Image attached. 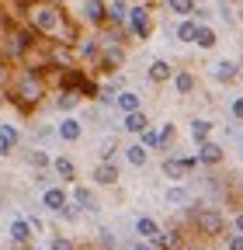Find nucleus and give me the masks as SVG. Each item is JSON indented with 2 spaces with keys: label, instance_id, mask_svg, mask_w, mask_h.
Returning <instances> with one entry per match:
<instances>
[{
  "label": "nucleus",
  "instance_id": "11",
  "mask_svg": "<svg viewBox=\"0 0 243 250\" xmlns=\"http://www.w3.org/2000/svg\"><path fill=\"white\" fill-rule=\"evenodd\" d=\"M94 181H98V184H115V181H118V170H115V164H108V160H104V164H98V170H94Z\"/></svg>",
  "mask_w": 243,
  "mask_h": 250
},
{
  "label": "nucleus",
  "instance_id": "20",
  "mask_svg": "<svg viewBox=\"0 0 243 250\" xmlns=\"http://www.w3.org/2000/svg\"><path fill=\"white\" fill-rule=\"evenodd\" d=\"M195 42H198L202 49H212V45H216V31H212V28H202V24H198V31H195Z\"/></svg>",
  "mask_w": 243,
  "mask_h": 250
},
{
  "label": "nucleus",
  "instance_id": "6",
  "mask_svg": "<svg viewBox=\"0 0 243 250\" xmlns=\"http://www.w3.org/2000/svg\"><path fill=\"white\" fill-rule=\"evenodd\" d=\"M35 31H39V28H32V31H14V39H11V52H14V56L28 52V49L35 45Z\"/></svg>",
  "mask_w": 243,
  "mask_h": 250
},
{
  "label": "nucleus",
  "instance_id": "22",
  "mask_svg": "<svg viewBox=\"0 0 243 250\" xmlns=\"http://www.w3.org/2000/svg\"><path fill=\"white\" fill-rule=\"evenodd\" d=\"M56 174L59 177H63V181H73V160H66V156H59V160H56Z\"/></svg>",
  "mask_w": 243,
  "mask_h": 250
},
{
  "label": "nucleus",
  "instance_id": "23",
  "mask_svg": "<svg viewBox=\"0 0 243 250\" xmlns=\"http://www.w3.org/2000/svg\"><path fill=\"white\" fill-rule=\"evenodd\" d=\"M167 7L174 14H195V0H167Z\"/></svg>",
  "mask_w": 243,
  "mask_h": 250
},
{
  "label": "nucleus",
  "instance_id": "3",
  "mask_svg": "<svg viewBox=\"0 0 243 250\" xmlns=\"http://www.w3.org/2000/svg\"><path fill=\"white\" fill-rule=\"evenodd\" d=\"M195 223H198V229H202L205 236L223 233V215H219L216 208H202V212H195Z\"/></svg>",
  "mask_w": 243,
  "mask_h": 250
},
{
  "label": "nucleus",
  "instance_id": "19",
  "mask_svg": "<svg viewBox=\"0 0 243 250\" xmlns=\"http://www.w3.org/2000/svg\"><path fill=\"white\" fill-rule=\"evenodd\" d=\"M153 243H157V247H163V250H181V236H177L174 229H170V233H160Z\"/></svg>",
  "mask_w": 243,
  "mask_h": 250
},
{
  "label": "nucleus",
  "instance_id": "41",
  "mask_svg": "<svg viewBox=\"0 0 243 250\" xmlns=\"http://www.w3.org/2000/svg\"><path fill=\"white\" fill-rule=\"evenodd\" d=\"M132 250H149V247H146V243H136V247H132Z\"/></svg>",
  "mask_w": 243,
  "mask_h": 250
},
{
  "label": "nucleus",
  "instance_id": "14",
  "mask_svg": "<svg viewBox=\"0 0 243 250\" xmlns=\"http://www.w3.org/2000/svg\"><path fill=\"white\" fill-rule=\"evenodd\" d=\"M115 101H118V108L125 111V115H129V111H139V94H132V90H122Z\"/></svg>",
  "mask_w": 243,
  "mask_h": 250
},
{
  "label": "nucleus",
  "instance_id": "33",
  "mask_svg": "<svg viewBox=\"0 0 243 250\" xmlns=\"http://www.w3.org/2000/svg\"><path fill=\"white\" fill-rule=\"evenodd\" d=\"M28 160H32L35 167H49V156L45 153H28Z\"/></svg>",
  "mask_w": 243,
  "mask_h": 250
},
{
  "label": "nucleus",
  "instance_id": "15",
  "mask_svg": "<svg viewBox=\"0 0 243 250\" xmlns=\"http://www.w3.org/2000/svg\"><path fill=\"white\" fill-rule=\"evenodd\" d=\"M136 233H139V236H146V240H157V236H160V226L153 223V219H146V215H142L139 223H136Z\"/></svg>",
  "mask_w": 243,
  "mask_h": 250
},
{
  "label": "nucleus",
  "instance_id": "31",
  "mask_svg": "<svg viewBox=\"0 0 243 250\" xmlns=\"http://www.w3.org/2000/svg\"><path fill=\"white\" fill-rule=\"evenodd\" d=\"M83 83H87V80H83V73H77V70H73V73H66V87H80V90H83Z\"/></svg>",
  "mask_w": 243,
  "mask_h": 250
},
{
  "label": "nucleus",
  "instance_id": "36",
  "mask_svg": "<svg viewBox=\"0 0 243 250\" xmlns=\"http://www.w3.org/2000/svg\"><path fill=\"white\" fill-rule=\"evenodd\" d=\"M233 115L243 122V98H236V101H233Z\"/></svg>",
  "mask_w": 243,
  "mask_h": 250
},
{
  "label": "nucleus",
  "instance_id": "26",
  "mask_svg": "<svg viewBox=\"0 0 243 250\" xmlns=\"http://www.w3.org/2000/svg\"><path fill=\"white\" fill-rule=\"evenodd\" d=\"M125 156H129V164L142 167V164H146V146H129V149H125Z\"/></svg>",
  "mask_w": 243,
  "mask_h": 250
},
{
  "label": "nucleus",
  "instance_id": "4",
  "mask_svg": "<svg viewBox=\"0 0 243 250\" xmlns=\"http://www.w3.org/2000/svg\"><path fill=\"white\" fill-rule=\"evenodd\" d=\"M195 164H198L195 156H184V160H167V164H163V174H167V177H174V181H181V177H184Z\"/></svg>",
  "mask_w": 243,
  "mask_h": 250
},
{
  "label": "nucleus",
  "instance_id": "25",
  "mask_svg": "<svg viewBox=\"0 0 243 250\" xmlns=\"http://www.w3.org/2000/svg\"><path fill=\"white\" fill-rule=\"evenodd\" d=\"M77 101H80V94L77 90H63V94H59V108H63V111H70V108H77Z\"/></svg>",
  "mask_w": 243,
  "mask_h": 250
},
{
  "label": "nucleus",
  "instance_id": "8",
  "mask_svg": "<svg viewBox=\"0 0 243 250\" xmlns=\"http://www.w3.org/2000/svg\"><path fill=\"white\" fill-rule=\"evenodd\" d=\"M198 160H202V164H219V160H223V146H216V143H202Z\"/></svg>",
  "mask_w": 243,
  "mask_h": 250
},
{
  "label": "nucleus",
  "instance_id": "24",
  "mask_svg": "<svg viewBox=\"0 0 243 250\" xmlns=\"http://www.w3.org/2000/svg\"><path fill=\"white\" fill-rule=\"evenodd\" d=\"M236 70H240L236 62H219V66H216V80H223V83H226V80H233V77H236Z\"/></svg>",
  "mask_w": 243,
  "mask_h": 250
},
{
  "label": "nucleus",
  "instance_id": "32",
  "mask_svg": "<svg viewBox=\"0 0 243 250\" xmlns=\"http://www.w3.org/2000/svg\"><path fill=\"white\" fill-rule=\"evenodd\" d=\"M80 56H83V59H94V56H98V42H83V45H80Z\"/></svg>",
  "mask_w": 243,
  "mask_h": 250
},
{
  "label": "nucleus",
  "instance_id": "1",
  "mask_svg": "<svg viewBox=\"0 0 243 250\" xmlns=\"http://www.w3.org/2000/svg\"><path fill=\"white\" fill-rule=\"evenodd\" d=\"M18 94H21L28 104H35V101L42 98V77H39V70H28V73L18 80Z\"/></svg>",
  "mask_w": 243,
  "mask_h": 250
},
{
  "label": "nucleus",
  "instance_id": "18",
  "mask_svg": "<svg viewBox=\"0 0 243 250\" xmlns=\"http://www.w3.org/2000/svg\"><path fill=\"white\" fill-rule=\"evenodd\" d=\"M170 73H174V70H170V62H163V59H157L153 66H149V80H157V83H163Z\"/></svg>",
  "mask_w": 243,
  "mask_h": 250
},
{
  "label": "nucleus",
  "instance_id": "2",
  "mask_svg": "<svg viewBox=\"0 0 243 250\" xmlns=\"http://www.w3.org/2000/svg\"><path fill=\"white\" fill-rule=\"evenodd\" d=\"M59 24H63V18H59L56 7H35V28L45 31V35H56Z\"/></svg>",
  "mask_w": 243,
  "mask_h": 250
},
{
  "label": "nucleus",
  "instance_id": "13",
  "mask_svg": "<svg viewBox=\"0 0 243 250\" xmlns=\"http://www.w3.org/2000/svg\"><path fill=\"white\" fill-rule=\"evenodd\" d=\"M42 202H45V208H56V212H63V208H66V195L59 191V188H49Z\"/></svg>",
  "mask_w": 243,
  "mask_h": 250
},
{
  "label": "nucleus",
  "instance_id": "12",
  "mask_svg": "<svg viewBox=\"0 0 243 250\" xmlns=\"http://www.w3.org/2000/svg\"><path fill=\"white\" fill-rule=\"evenodd\" d=\"M59 136H63L66 143L80 139V122H77V118H63V122H59Z\"/></svg>",
  "mask_w": 243,
  "mask_h": 250
},
{
  "label": "nucleus",
  "instance_id": "30",
  "mask_svg": "<svg viewBox=\"0 0 243 250\" xmlns=\"http://www.w3.org/2000/svg\"><path fill=\"white\" fill-rule=\"evenodd\" d=\"M118 62H122V52H118V49H108V52H104V66L111 70V66H118Z\"/></svg>",
  "mask_w": 243,
  "mask_h": 250
},
{
  "label": "nucleus",
  "instance_id": "17",
  "mask_svg": "<svg viewBox=\"0 0 243 250\" xmlns=\"http://www.w3.org/2000/svg\"><path fill=\"white\" fill-rule=\"evenodd\" d=\"M208 132H212V122H205V118H195V122H191L195 143H208Z\"/></svg>",
  "mask_w": 243,
  "mask_h": 250
},
{
  "label": "nucleus",
  "instance_id": "29",
  "mask_svg": "<svg viewBox=\"0 0 243 250\" xmlns=\"http://www.w3.org/2000/svg\"><path fill=\"white\" fill-rule=\"evenodd\" d=\"M142 146H163V136L153 132V129H146V132H142Z\"/></svg>",
  "mask_w": 243,
  "mask_h": 250
},
{
  "label": "nucleus",
  "instance_id": "39",
  "mask_svg": "<svg viewBox=\"0 0 243 250\" xmlns=\"http://www.w3.org/2000/svg\"><path fill=\"white\" fill-rule=\"evenodd\" d=\"M11 146H14L11 139H4V136H0V156H4V153H11Z\"/></svg>",
  "mask_w": 243,
  "mask_h": 250
},
{
  "label": "nucleus",
  "instance_id": "21",
  "mask_svg": "<svg viewBox=\"0 0 243 250\" xmlns=\"http://www.w3.org/2000/svg\"><path fill=\"white\" fill-rule=\"evenodd\" d=\"M195 31H198L195 21H181V24H177V39H181V42H195Z\"/></svg>",
  "mask_w": 243,
  "mask_h": 250
},
{
  "label": "nucleus",
  "instance_id": "34",
  "mask_svg": "<svg viewBox=\"0 0 243 250\" xmlns=\"http://www.w3.org/2000/svg\"><path fill=\"white\" fill-rule=\"evenodd\" d=\"M167 202H184V188H170V191H167Z\"/></svg>",
  "mask_w": 243,
  "mask_h": 250
},
{
  "label": "nucleus",
  "instance_id": "9",
  "mask_svg": "<svg viewBox=\"0 0 243 250\" xmlns=\"http://www.w3.org/2000/svg\"><path fill=\"white\" fill-rule=\"evenodd\" d=\"M83 14H87V21H104L108 18V7H104V0H87V7H83Z\"/></svg>",
  "mask_w": 243,
  "mask_h": 250
},
{
  "label": "nucleus",
  "instance_id": "27",
  "mask_svg": "<svg viewBox=\"0 0 243 250\" xmlns=\"http://www.w3.org/2000/svg\"><path fill=\"white\" fill-rule=\"evenodd\" d=\"M174 83H177V90H181V94H188V90L195 87V77H191V73H177V77H174Z\"/></svg>",
  "mask_w": 243,
  "mask_h": 250
},
{
  "label": "nucleus",
  "instance_id": "37",
  "mask_svg": "<svg viewBox=\"0 0 243 250\" xmlns=\"http://www.w3.org/2000/svg\"><path fill=\"white\" fill-rule=\"evenodd\" d=\"M52 250H73V243H70V240H56Z\"/></svg>",
  "mask_w": 243,
  "mask_h": 250
},
{
  "label": "nucleus",
  "instance_id": "42",
  "mask_svg": "<svg viewBox=\"0 0 243 250\" xmlns=\"http://www.w3.org/2000/svg\"><path fill=\"white\" fill-rule=\"evenodd\" d=\"M240 56H243V49H240Z\"/></svg>",
  "mask_w": 243,
  "mask_h": 250
},
{
  "label": "nucleus",
  "instance_id": "5",
  "mask_svg": "<svg viewBox=\"0 0 243 250\" xmlns=\"http://www.w3.org/2000/svg\"><path fill=\"white\" fill-rule=\"evenodd\" d=\"M129 24H132V31L139 39H146L149 35V14H146V7H132L129 11Z\"/></svg>",
  "mask_w": 243,
  "mask_h": 250
},
{
  "label": "nucleus",
  "instance_id": "38",
  "mask_svg": "<svg viewBox=\"0 0 243 250\" xmlns=\"http://www.w3.org/2000/svg\"><path fill=\"white\" fill-rule=\"evenodd\" d=\"M229 250H243V233H240V236H233V240H229Z\"/></svg>",
  "mask_w": 243,
  "mask_h": 250
},
{
  "label": "nucleus",
  "instance_id": "35",
  "mask_svg": "<svg viewBox=\"0 0 243 250\" xmlns=\"http://www.w3.org/2000/svg\"><path fill=\"white\" fill-rule=\"evenodd\" d=\"M0 136L11 139V143H18V129H14V125H0Z\"/></svg>",
  "mask_w": 243,
  "mask_h": 250
},
{
  "label": "nucleus",
  "instance_id": "40",
  "mask_svg": "<svg viewBox=\"0 0 243 250\" xmlns=\"http://www.w3.org/2000/svg\"><path fill=\"white\" fill-rule=\"evenodd\" d=\"M236 229H240V233H243V212H240V215H236Z\"/></svg>",
  "mask_w": 243,
  "mask_h": 250
},
{
  "label": "nucleus",
  "instance_id": "7",
  "mask_svg": "<svg viewBox=\"0 0 243 250\" xmlns=\"http://www.w3.org/2000/svg\"><path fill=\"white\" fill-rule=\"evenodd\" d=\"M32 223H24V219H14V223H11V240L14 243H28V240H32Z\"/></svg>",
  "mask_w": 243,
  "mask_h": 250
},
{
  "label": "nucleus",
  "instance_id": "10",
  "mask_svg": "<svg viewBox=\"0 0 243 250\" xmlns=\"http://www.w3.org/2000/svg\"><path fill=\"white\" fill-rule=\"evenodd\" d=\"M73 202H77V205H80L83 212H98V198L90 195L87 188H77V191H73Z\"/></svg>",
  "mask_w": 243,
  "mask_h": 250
},
{
  "label": "nucleus",
  "instance_id": "16",
  "mask_svg": "<svg viewBox=\"0 0 243 250\" xmlns=\"http://www.w3.org/2000/svg\"><path fill=\"white\" fill-rule=\"evenodd\" d=\"M146 125H149V122H146L142 111H129V115H125V129H129V132H146Z\"/></svg>",
  "mask_w": 243,
  "mask_h": 250
},
{
  "label": "nucleus",
  "instance_id": "28",
  "mask_svg": "<svg viewBox=\"0 0 243 250\" xmlns=\"http://www.w3.org/2000/svg\"><path fill=\"white\" fill-rule=\"evenodd\" d=\"M108 14H111V21H125V18H129V11H125V4H122V0L108 7Z\"/></svg>",
  "mask_w": 243,
  "mask_h": 250
}]
</instances>
